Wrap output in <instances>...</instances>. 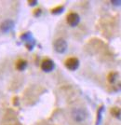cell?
<instances>
[{
    "instance_id": "obj_2",
    "label": "cell",
    "mask_w": 121,
    "mask_h": 125,
    "mask_svg": "<svg viewBox=\"0 0 121 125\" xmlns=\"http://www.w3.org/2000/svg\"><path fill=\"white\" fill-rule=\"evenodd\" d=\"M53 47L58 53H64L67 50V42L63 38H58L54 41Z\"/></svg>"
},
{
    "instance_id": "obj_1",
    "label": "cell",
    "mask_w": 121,
    "mask_h": 125,
    "mask_svg": "<svg viewBox=\"0 0 121 125\" xmlns=\"http://www.w3.org/2000/svg\"><path fill=\"white\" fill-rule=\"evenodd\" d=\"M88 113L83 108H74L72 111V117L76 122H82L87 119Z\"/></svg>"
},
{
    "instance_id": "obj_7",
    "label": "cell",
    "mask_w": 121,
    "mask_h": 125,
    "mask_svg": "<svg viewBox=\"0 0 121 125\" xmlns=\"http://www.w3.org/2000/svg\"><path fill=\"white\" fill-rule=\"evenodd\" d=\"M26 67H27V62L25 60L20 59L18 62H16V68L18 70H20V71H23Z\"/></svg>"
},
{
    "instance_id": "obj_13",
    "label": "cell",
    "mask_w": 121,
    "mask_h": 125,
    "mask_svg": "<svg viewBox=\"0 0 121 125\" xmlns=\"http://www.w3.org/2000/svg\"><path fill=\"white\" fill-rule=\"evenodd\" d=\"M111 3L114 6H121V1L120 0H112Z\"/></svg>"
},
{
    "instance_id": "obj_5",
    "label": "cell",
    "mask_w": 121,
    "mask_h": 125,
    "mask_svg": "<svg viewBox=\"0 0 121 125\" xmlns=\"http://www.w3.org/2000/svg\"><path fill=\"white\" fill-rule=\"evenodd\" d=\"M55 68V63L51 59H44L41 62V69L44 72H51Z\"/></svg>"
},
{
    "instance_id": "obj_14",
    "label": "cell",
    "mask_w": 121,
    "mask_h": 125,
    "mask_svg": "<svg viewBox=\"0 0 121 125\" xmlns=\"http://www.w3.org/2000/svg\"><path fill=\"white\" fill-rule=\"evenodd\" d=\"M29 3H30V6H35L37 4V1H29Z\"/></svg>"
},
{
    "instance_id": "obj_10",
    "label": "cell",
    "mask_w": 121,
    "mask_h": 125,
    "mask_svg": "<svg viewBox=\"0 0 121 125\" xmlns=\"http://www.w3.org/2000/svg\"><path fill=\"white\" fill-rule=\"evenodd\" d=\"M64 10V7L63 6H59L57 8H55V9H53L52 10H51V13L52 14H60V13H62Z\"/></svg>"
},
{
    "instance_id": "obj_3",
    "label": "cell",
    "mask_w": 121,
    "mask_h": 125,
    "mask_svg": "<svg viewBox=\"0 0 121 125\" xmlns=\"http://www.w3.org/2000/svg\"><path fill=\"white\" fill-rule=\"evenodd\" d=\"M64 64L67 69L71 70V71H74L79 66V60L75 57H70L65 61Z\"/></svg>"
},
{
    "instance_id": "obj_4",
    "label": "cell",
    "mask_w": 121,
    "mask_h": 125,
    "mask_svg": "<svg viewBox=\"0 0 121 125\" xmlns=\"http://www.w3.org/2000/svg\"><path fill=\"white\" fill-rule=\"evenodd\" d=\"M66 21H67V23L70 26L74 27V26H76L79 23L80 17L75 12H70L68 15H67V17H66Z\"/></svg>"
},
{
    "instance_id": "obj_12",
    "label": "cell",
    "mask_w": 121,
    "mask_h": 125,
    "mask_svg": "<svg viewBox=\"0 0 121 125\" xmlns=\"http://www.w3.org/2000/svg\"><path fill=\"white\" fill-rule=\"evenodd\" d=\"M34 46H35V41H34L33 39H30L29 41H27L26 47L28 48V50H30V51H31L32 49L34 48Z\"/></svg>"
},
{
    "instance_id": "obj_11",
    "label": "cell",
    "mask_w": 121,
    "mask_h": 125,
    "mask_svg": "<svg viewBox=\"0 0 121 125\" xmlns=\"http://www.w3.org/2000/svg\"><path fill=\"white\" fill-rule=\"evenodd\" d=\"M103 110V106H101L99 110H98V113H97V122H96V125H100L101 120H102V111Z\"/></svg>"
},
{
    "instance_id": "obj_9",
    "label": "cell",
    "mask_w": 121,
    "mask_h": 125,
    "mask_svg": "<svg viewBox=\"0 0 121 125\" xmlns=\"http://www.w3.org/2000/svg\"><path fill=\"white\" fill-rule=\"evenodd\" d=\"M117 77H118V73H116V72H111V73L108 75V77H107L108 82H109V83H114V82L116 81V79Z\"/></svg>"
},
{
    "instance_id": "obj_8",
    "label": "cell",
    "mask_w": 121,
    "mask_h": 125,
    "mask_svg": "<svg viewBox=\"0 0 121 125\" xmlns=\"http://www.w3.org/2000/svg\"><path fill=\"white\" fill-rule=\"evenodd\" d=\"M110 113L113 117L118 118V119H119L121 116V109L119 108V107H112L110 110Z\"/></svg>"
},
{
    "instance_id": "obj_6",
    "label": "cell",
    "mask_w": 121,
    "mask_h": 125,
    "mask_svg": "<svg viewBox=\"0 0 121 125\" xmlns=\"http://www.w3.org/2000/svg\"><path fill=\"white\" fill-rule=\"evenodd\" d=\"M13 26H14V22L10 20H7V21H3L2 23H1V25H0V29H1V31L7 32L10 31L11 29L13 28Z\"/></svg>"
}]
</instances>
